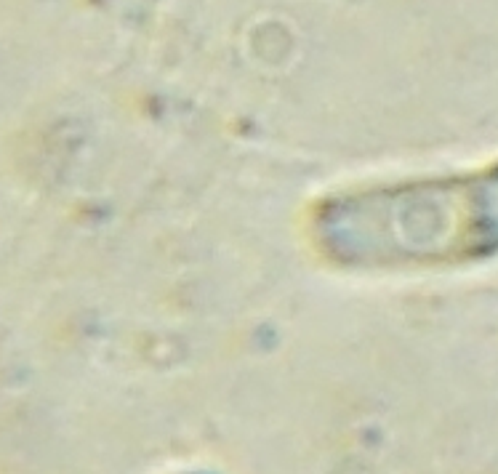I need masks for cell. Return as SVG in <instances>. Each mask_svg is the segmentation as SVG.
<instances>
[{"label": "cell", "mask_w": 498, "mask_h": 474, "mask_svg": "<svg viewBox=\"0 0 498 474\" xmlns=\"http://www.w3.org/2000/svg\"><path fill=\"white\" fill-rule=\"evenodd\" d=\"M301 232L346 274H434L498 261V155L466 168L355 181L306 205Z\"/></svg>", "instance_id": "1"}]
</instances>
